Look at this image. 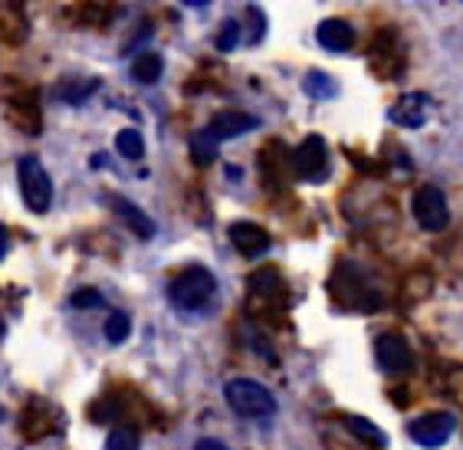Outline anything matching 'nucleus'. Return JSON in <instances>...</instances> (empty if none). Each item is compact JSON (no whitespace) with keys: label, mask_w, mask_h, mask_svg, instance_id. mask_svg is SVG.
Returning a JSON list of instances; mask_svg holds the SVG:
<instances>
[{"label":"nucleus","mask_w":463,"mask_h":450,"mask_svg":"<svg viewBox=\"0 0 463 450\" xmlns=\"http://www.w3.org/2000/svg\"><path fill=\"white\" fill-rule=\"evenodd\" d=\"M237 40H241V24H237V20H227V24H221V30H217L214 46L221 53H231L233 46H237Z\"/></svg>","instance_id":"412c9836"},{"label":"nucleus","mask_w":463,"mask_h":450,"mask_svg":"<svg viewBox=\"0 0 463 450\" xmlns=\"http://www.w3.org/2000/svg\"><path fill=\"white\" fill-rule=\"evenodd\" d=\"M128 332H132V319L125 316V312H112L106 319V339L112 345H122L128 339Z\"/></svg>","instance_id":"aec40b11"},{"label":"nucleus","mask_w":463,"mask_h":450,"mask_svg":"<svg viewBox=\"0 0 463 450\" xmlns=\"http://www.w3.org/2000/svg\"><path fill=\"white\" fill-rule=\"evenodd\" d=\"M116 148H118V155H122V158L138 161L145 155V139H142V132H138V129H122V132L116 135Z\"/></svg>","instance_id":"dca6fc26"},{"label":"nucleus","mask_w":463,"mask_h":450,"mask_svg":"<svg viewBox=\"0 0 463 450\" xmlns=\"http://www.w3.org/2000/svg\"><path fill=\"white\" fill-rule=\"evenodd\" d=\"M231 244L237 247V254L247 256V260H257L269 250V234L263 227L250 221H237L231 224Z\"/></svg>","instance_id":"0eeeda50"},{"label":"nucleus","mask_w":463,"mask_h":450,"mask_svg":"<svg viewBox=\"0 0 463 450\" xmlns=\"http://www.w3.org/2000/svg\"><path fill=\"white\" fill-rule=\"evenodd\" d=\"M109 204H112V211L118 214V221L125 224V227L132 230L135 237H142V240H148V237H155V224H152V217L138 207V204H132V201H125V197H109Z\"/></svg>","instance_id":"f8f14e48"},{"label":"nucleus","mask_w":463,"mask_h":450,"mask_svg":"<svg viewBox=\"0 0 463 450\" xmlns=\"http://www.w3.org/2000/svg\"><path fill=\"white\" fill-rule=\"evenodd\" d=\"M194 450H231V447L221 444V441H214V437H201V441L194 444Z\"/></svg>","instance_id":"393cba45"},{"label":"nucleus","mask_w":463,"mask_h":450,"mask_svg":"<svg viewBox=\"0 0 463 450\" xmlns=\"http://www.w3.org/2000/svg\"><path fill=\"white\" fill-rule=\"evenodd\" d=\"M99 82H92V80H86V82H66V86L60 89V99H66V102H82V99L90 96L92 89H96Z\"/></svg>","instance_id":"5701e85b"},{"label":"nucleus","mask_w":463,"mask_h":450,"mask_svg":"<svg viewBox=\"0 0 463 450\" xmlns=\"http://www.w3.org/2000/svg\"><path fill=\"white\" fill-rule=\"evenodd\" d=\"M72 306L76 310H86V306H102V292L99 290H80L72 296Z\"/></svg>","instance_id":"b1692460"},{"label":"nucleus","mask_w":463,"mask_h":450,"mask_svg":"<svg viewBox=\"0 0 463 450\" xmlns=\"http://www.w3.org/2000/svg\"><path fill=\"white\" fill-rule=\"evenodd\" d=\"M257 119L253 115H247V112H217L211 122H207V132L214 135L217 141H231V139H241V135H247V132H253L257 129Z\"/></svg>","instance_id":"1a4fd4ad"},{"label":"nucleus","mask_w":463,"mask_h":450,"mask_svg":"<svg viewBox=\"0 0 463 450\" xmlns=\"http://www.w3.org/2000/svg\"><path fill=\"white\" fill-rule=\"evenodd\" d=\"M428 96H420V92H411V96H402L398 102L392 106V122L394 125H404V129H420V125L428 122Z\"/></svg>","instance_id":"9b49d317"},{"label":"nucleus","mask_w":463,"mask_h":450,"mask_svg":"<svg viewBox=\"0 0 463 450\" xmlns=\"http://www.w3.org/2000/svg\"><path fill=\"white\" fill-rule=\"evenodd\" d=\"M345 427L352 434H355L358 441H365L368 447H388V434L382 431V427H374L368 417H358V415H352V417H345Z\"/></svg>","instance_id":"ddd939ff"},{"label":"nucleus","mask_w":463,"mask_h":450,"mask_svg":"<svg viewBox=\"0 0 463 450\" xmlns=\"http://www.w3.org/2000/svg\"><path fill=\"white\" fill-rule=\"evenodd\" d=\"M250 290L257 296H279L283 292V280H279L277 270H257L250 276Z\"/></svg>","instance_id":"a211bd4d"},{"label":"nucleus","mask_w":463,"mask_h":450,"mask_svg":"<svg viewBox=\"0 0 463 450\" xmlns=\"http://www.w3.org/2000/svg\"><path fill=\"white\" fill-rule=\"evenodd\" d=\"M223 397L247 421H263V417L277 415V397H273V391L253 378H231L227 388H223Z\"/></svg>","instance_id":"f257e3e1"},{"label":"nucleus","mask_w":463,"mask_h":450,"mask_svg":"<svg viewBox=\"0 0 463 450\" xmlns=\"http://www.w3.org/2000/svg\"><path fill=\"white\" fill-rule=\"evenodd\" d=\"M217 148H221V141L207 132V129L194 132V139H191V158H194L197 165H211V161L217 158Z\"/></svg>","instance_id":"2eb2a0df"},{"label":"nucleus","mask_w":463,"mask_h":450,"mask_svg":"<svg viewBox=\"0 0 463 450\" xmlns=\"http://www.w3.org/2000/svg\"><path fill=\"white\" fill-rule=\"evenodd\" d=\"M7 250H10V237H7V230H4V224H0V260L7 256Z\"/></svg>","instance_id":"a878e982"},{"label":"nucleus","mask_w":463,"mask_h":450,"mask_svg":"<svg viewBox=\"0 0 463 450\" xmlns=\"http://www.w3.org/2000/svg\"><path fill=\"white\" fill-rule=\"evenodd\" d=\"M187 7H207V4H211V0H184Z\"/></svg>","instance_id":"bb28decb"},{"label":"nucleus","mask_w":463,"mask_h":450,"mask_svg":"<svg viewBox=\"0 0 463 450\" xmlns=\"http://www.w3.org/2000/svg\"><path fill=\"white\" fill-rule=\"evenodd\" d=\"M316 40H319L322 50H329V53H345L355 46V30L348 27L345 20L332 17V20H322L319 30H316Z\"/></svg>","instance_id":"9d476101"},{"label":"nucleus","mask_w":463,"mask_h":450,"mask_svg":"<svg viewBox=\"0 0 463 450\" xmlns=\"http://www.w3.org/2000/svg\"><path fill=\"white\" fill-rule=\"evenodd\" d=\"M106 450H138V434L132 427H116V431L109 434Z\"/></svg>","instance_id":"4be33fe9"},{"label":"nucleus","mask_w":463,"mask_h":450,"mask_svg":"<svg viewBox=\"0 0 463 450\" xmlns=\"http://www.w3.org/2000/svg\"><path fill=\"white\" fill-rule=\"evenodd\" d=\"M4 332H7V326H4V322H0V339H4Z\"/></svg>","instance_id":"cd10ccee"},{"label":"nucleus","mask_w":463,"mask_h":450,"mask_svg":"<svg viewBox=\"0 0 463 450\" xmlns=\"http://www.w3.org/2000/svg\"><path fill=\"white\" fill-rule=\"evenodd\" d=\"M17 177H20V195L33 214H46L50 204H53V181L46 175V168L40 165V158L33 155H24L17 165Z\"/></svg>","instance_id":"7ed1b4c3"},{"label":"nucleus","mask_w":463,"mask_h":450,"mask_svg":"<svg viewBox=\"0 0 463 450\" xmlns=\"http://www.w3.org/2000/svg\"><path fill=\"white\" fill-rule=\"evenodd\" d=\"M303 89L312 99H332L335 96V80L326 76V72H319V70H312V72H306Z\"/></svg>","instance_id":"6ab92c4d"},{"label":"nucleus","mask_w":463,"mask_h":450,"mask_svg":"<svg viewBox=\"0 0 463 450\" xmlns=\"http://www.w3.org/2000/svg\"><path fill=\"white\" fill-rule=\"evenodd\" d=\"M217 282L214 276H211V270H204V266H187V270H181L175 280H171V302L178 306V310H201V306H207L211 302V296H214Z\"/></svg>","instance_id":"f03ea898"},{"label":"nucleus","mask_w":463,"mask_h":450,"mask_svg":"<svg viewBox=\"0 0 463 450\" xmlns=\"http://www.w3.org/2000/svg\"><path fill=\"white\" fill-rule=\"evenodd\" d=\"M414 217L424 230H444L447 221H450V207H447V197L440 187L424 185L418 187L414 195Z\"/></svg>","instance_id":"39448f33"},{"label":"nucleus","mask_w":463,"mask_h":450,"mask_svg":"<svg viewBox=\"0 0 463 450\" xmlns=\"http://www.w3.org/2000/svg\"><path fill=\"white\" fill-rule=\"evenodd\" d=\"M454 427H457L454 415L430 411V415L418 417V421L411 424V437H414L420 447H440V444H447V437L454 434Z\"/></svg>","instance_id":"423d86ee"},{"label":"nucleus","mask_w":463,"mask_h":450,"mask_svg":"<svg viewBox=\"0 0 463 450\" xmlns=\"http://www.w3.org/2000/svg\"><path fill=\"white\" fill-rule=\"evenodd\" d=\"M161 72H165V60L158 53H138L132 60V76L145 86H152V82L161 80Z\"/></svg>","instance_id":"4468645a"},{"label":"nucleus","mask_w":463,"mask_h":450,"mask_svg":"<svg viewBox=\"0 0 463 450\" xmlns=\"http://www.w3.org/2000/svg\"><path fill=\"white\" fill-rule=\"evenodd\" d=\"M374 355H378V365L384 371H404L411 369V349L402 336H394V332H384L378 336L374 342Z\"/></svg>","instance_id":"6e6552de"},{"label":"nucleus","mask_w":463,"mask_h":450,"mask_svg":"<svg viewBox=\"0 0 463 450\" xmlns=\"http://www.w3.org/2000/svg\"><path fill=\"white\" fill-rule=\"evenodd\" d=\"M10 122L17 125V129H24V132H40V112H36V102L33 96H27V102L17 109H10Z\"/></svg>","instance_id":"f3484780"},{"label":"nucleus","mask_w":463,"mask_h":450,"mask_svg":"<svg viewBox=\"0 0 463 450\" xmlns=\"http://www.w3.org/2000/svg\"><path fill=\"white\" fill-rule=\"evenodd\" d=\"M0 421H4V407H0Z\"/></svg>","instance_id":"c85d7f7f"},{"label":"nucleus","mask_w":463,"mask_h":450,"mask_svg":"<svg viewBox=\"0 0 463 450\" xmlns=\"http://www.w3.org/2000/svg\"><path fill=\"white\" fill-rule=\"evenodd\" d=\"M293 165H296V175L306 177V181H326V175H329V148H326V139L322 135H306V141L293 155Z\"/></svg>","instance_id":"20e7f679"}]
</instances>
